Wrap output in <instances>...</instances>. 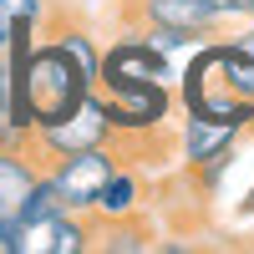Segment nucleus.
Here are the masks:
<instances>
[{
    "mask_svg": "<svg viewBox=\"0 0 254 254\" xmlns=\"http://www.w3.org/2000/svg\"><path fill=\"white\" fill-rule=\"evenodd\" d=\"M214 10H219V20H244V15H254V0H214Z\"/></svg>",
    "mask_w": 254,
    "mask_h": 254,
    "instance_id": "f8f14e48",
    "label": "nucleus"
},
{
    "mask_svg": "<svg viewBox=\"0 0 254 254\" xmlns=\"http://www.w3.org/2000/svg\"><path fill=\"white\" fill-rule=\"evenodd\" d=\"M183 102H188V112H193V117H214V122H234V127H244V122L254 117V102L234 97V92H229V81L219 76L214 51H203V56L193 61V71H188V81H183Z\"/></svg>",
    "mask_w": 254,
    "mask_h": 254,
    "instance_id": "7ed1b4c3",
    "label": "nucleus"
},
{
    "mask_svg": "<svg viewBox=\"0 0 254 254\" xmlns=\"http://www.w3.org/2000/svg\"><path fill=\"white\" fill-rule=\"evenodd\" d=\"M92 92V81L76 71V61L51 46V41H41L20 56L15 66V97H20V112H26L31 127H46V122H61L81 97Z\"/></svg>",
    "mask_w": 254,
    "mask_h": 254,
    "instance_id": "f257e3e1",
    "label": "nucleus"
},
{
    "mask_svg": "<svg viewBox=\"0 0 254 254\" xmlns=\"http://www.w3.org/2000/svg\"><path fill=\"white\" fill-rule=\"evenodd\" d=\"M112 168H117V153L112 147H81V153H66V158H56L46 168V178L56 188V198L71 208V214H81V208H92L97 193H102V183L112 178Z\"/></svg>",
    "mask_w": 254,
    "mask_h": 254,
    "instance_id": "f03ea898",
    "label": "nucleus"
},
{
    "mask_svg": "<svg viewBox=\"0 0 254 254\" xmlns=\"http://www.w3.org/2000/svg\"><path fill=\"white\" fill-rule=\"evenodd\" d=\"M214 61H219V76L229 81V92L254 102V31L229 41V46H214Z\"/></svg>",
    "mask_w": 254,
    "mask_h": 254,
    "instance_id": "6e6552de",
    "label": "nucleus"
},
{
    "mask_svg": "<svg viewBox=\"0 0 254 254\" xmlns=\"http://www.w3.org/2000/svg\"><path fill=\"white\" fill-rule=\"evenodd\" d=\"M132 15L142 26H168L183 36H208L219 26L214 0H132Z\"/></svg>",
    "mask_w": 254,
    "mask_h": 254,
    "instance_id": "39448f33",
    "label": "nucleus"
},
{
    "mask_svg": "<svg viewBox=\"0 0 254 254\" xmlns=\"http://www.w3.org/2000/svg\"><path fill=\"white\" fill-rule=\"evenodd\" d=\"M46 41L66 51V56L76 61V71H81V76H87L92 87H97V71H102V51L92 46V31L81 26V20H66V15H61L56 26H51V36H46Z\"/></svg>",
    "mask_w": 254,
    "mask_h": 254,
    "instance_id": "1a4fd4ad",
    "label": "nucleus"
},
{
    "mask_svg": "<svg viewBox=\"0 0 254 254\" xmlns=\"http://www.w3.org/2000/svg\"><path fill=\"white\" fill-rule=\"evenodd\" d=\"M92 249V229L71 219V208L41 219V224H26L15 239V254H87Z\"/></svg>",
    "mask_w": 254,
    "mask_h": 254,
    "instance_id": "20e7f679",
    "label": "nucleus"
},
{
    "mask_svg": "<svg viewBox=\"0 0 254 254\" xmlns=\"http://www.w3.org/2000/svg\"><path fill=\"white\" fill-rule=\"evenodd\" d=\"M41 183V163L26 153V147H0V229L5 224H15L20 219V208H26V198H31V188Z\"/></svg>",
    "mask_w": 254,
    "mask_h": 254,
    "instance_id": "423d86ee",
    "label": "nucleus"
},
{
    "mask_svg": "<svg viewBox=\"0 0 254 254\" xmlns=\"http://www.w3.org/2000/svg\"><path fill=\"white\" fill-rule=\"evenodd\" d=\"M137 198H142L137 178H132V173H122V168H112V178L102 183V193H97V203H92V208H97L102 219H132Z\"/></svg>",
    "mask_w": 254,
    "mask_h": 254,
    "instance_id": "9d476101",
    "label": "nucleus"
},
{
    "mask_svg": "<svg viewBox=\"0 0 254 254\" xmlns=\"http://www.w3.org/2000/svg\"><path fill=\"white\" fill-rule=\"evenodd\" d=\"M41 20V0H0V36H15V31H26Z\"/></svg>",
    "mask_w": 254,
    "mask_h": 254,
    "instance_id": "9b49d317",
    "label": "nucleus"
},
{
    "mask_svg": "<svg viewBox=\"0 0 254 254\" xmlns=\"http://www.w3.org/2000/svg\"><path fill=\"white\" fill-rule=\"evenodd\" d=\"M234 132H239L234 122H214V117H193L188 112V127H183V158H188V168H198L214 153H224V147L234 142Z\"/></svg>",
    "mask_w": 254,
    "mask_h": 254,
    "instance_id": "0eeeda50",
    "label": "nucleus"
}]
</instances>
